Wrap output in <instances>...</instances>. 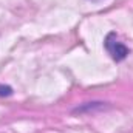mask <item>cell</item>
<instances>
[{
  "label": "cell",
  "instance_id": "cell-1",
  "mask_svg": "<svg viewBox=\"0 0 133 133\" xmlns=\"http://www.w3.org/2000/svg\"><path fill=\"white\" fill-rule=\"evenodd\" d=\"M104 46H105V50L108 51V54L111 56V59L116 61V62H122V61L129 56V48H127L122 42L118 40V37H116L115 33H110L105 37Z\"/></svg>",
  "mask_w": 133,
  "mask_h": 133
},
{
  "label": "cell",
  "instance_id": "cell-2",
  "mask_svg": "<svg viewBox=\"0 0 133 133\" xmlns=\"http://www.w3.org/2000/svg\"><path fill=\"white\" fill-rule=\"evenodd\" d=\"M12 95V88L8 85H0V96H11Z\"/></svg>",
  "mask_w": 133,
  "mask_h": 133
},
{
  "label": "cell",
  "instance_id": "cell-3",
  "mask_svg": "<svg viewBox=\"0 0 133 133\" xmlns=\"http://www.w3.org/2000/svg\"><path fill=\"white\" fill-rule=\"evenodd\" d=\"M91 2H99V0H91Z\"/></svg>",
  "mask_w": 133,
  "mask_h": 133
}]
</instances>
